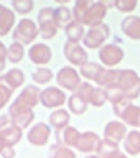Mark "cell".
<instances>
[{
    "label": "cell",
    "mask_w": 140,
    "mask_h": 158,
    "mask_svg": "<svg viewBox=\"0 0 140 158\" xmlns=\"http://www.w3.org/2000/svg\"><path fill=\"white\" fill-rule=\"evenodd\" d=\"M126 133V127L122 122L110 121L104 129V139L110 142L118 144L123 139Z\"/></svg>",
    "instance_id": "2e32d148"
},
{
    "label": "cell",
    "mask_w": 140,
    "mask_h": 158,
    "mask_svg": "<svg viewBox=\"0 0 140 158\" xmlns=\"http://www.w3.org/2000/svg\"><path fill=\"white\" fill-rule=\"evenodd\" d=\"M15 23V14L12 10L0 4V37L6 36Z\"/></svg>",
    "instance_id": "ac0fdd59"
},
{
    "label": "cell",
    "mask_w": 140,
    "mask_h": 158,
    "mask_svg": "<svg viewBox=\"0 0 140 158\" xmlns=\"http://www.w3.org/2000/svg\"><path fill=\"white\" fill-rule=\"evenodd\" d=\"M98 56L102 63L109 67H113V65L118 64L123 59L124 53L119 45L106 44L99 50Z\"/></svg>",
    "instance_id": "8fae6325"
},
{
    "label": "cell",
    "mask_w": 140,
    "mask_h": 158,
    "mask_svg": "<svg viewBox=\"0 0 140 158\" xmlns=\"http://www.w3.org/2000/svg\"><path fill=\"white\" fill-rule=\"evenodd\" d=\"M7 49L4 47V44L0 41V72L6 67V59Z\"/></svg>",
    "instance_id": "e575fe53"
},
{
    "label": "cell",
    "mask_w": 140,
    "mask_h": 158,
    "mask_svg": "<svg viewBox=\"0 0 140 158\" xmlns=\"http://www.w3.org/2000/svg\"><path fill=\"white\" fill-rule=\"evenodd\" d=\"M100 138L97 134L94 132L88 131L84 133L80 134L79 138L75 144V148L80 152L83 153H90V152H96L100 144Z\"/></svg>",
    "instance_id": "5bb4252c"
},
{
    "label": "cell",
    "mask_w": 140,
    "mask_h": 158,
    "mask_svg": "<svg viewBox=\"0 0 140 158\" xmlns=\"http://www.w3.org/2000/svg\"><path fill=\"white\" fill-rule=\"evenodd\" d=\"M63 52H64L65 58L73 64L83 65L85 62H88V54L78 42L68 40L64 44Z\"/></svg>",
    "instance_id": "7c38bea8"
},
{
    "label": "cell",
    "mask_w": 140,
    "mask_h": 158,
    "mask_svg": "<svg viewBox=\"0 0 140 158\" xmlns=\"http://www.w3.org/2000/svg\"><path fill=\"white\" fill-rule=\"evenodd\" d=\"M108 6L103 2H93V1H79L75 2L73 12L75 21L81 25L94 27L102 23V19L106 14Z\"/></svg>",
    "instance_id": "7a4b0ae2"
},
{
    "label": "cell",
    "mask_w": 140,
    "mask_h": 158,
    "mask_svg": "<svg viewBox=\"0 0 140 158\" xmlns=\"http://www.w3.org/2000/svg\"><path fill=\"white\" fill-rule=\"evenodd\" d=\"M51 135V129L44 122H38L30 130L27 135V138L33 146H44L47 144Z\"/></svg>",
    "instance_id": "4fadbf2b"
},
{
    "label": "cell",
    "mask_w": 140,
    "mask_h": 158,
    "mask_svg": "<svg viewBox=\"0 0 140 158\" xmlns=\"http://www.w3.org/2000/svg\"><path fill=\"white\" fill-rule=\"evenodd\" d=\"M12 6L18 14H29L34 7V2L31 0H14Z\"/></svg>",
    "instance_id": "1f68e13d"
},
{
    "label": "cell",
    "mask_w": 140,
    "mask_h": 158,
    "mask_svg": "<svg viewBox=\"0 0 140 158\" xmlns=\"http://www.w3.org/2000/svg\"><path fill=\"white\" fill-rule=\"evenodd\" d=\"M118 150H119L118 144L113 143V142H110V141H108V140L103 139L100 141V144H99L96 152L98 153V156L100 158H108L110 155L113 154L114 152L118 151Z\"/></svg>",
    "instance_id": "4dcf8cb0"
},
{
    "label": "cell",
    "mask_w": 140,
    "mask_h": 158,
    "mask_svg": "<svg viewBox=\"0 0 140 158\" xmlns=\"http://www.w3.org/2000/svg\"><path fill=\"white\" fill-rule=\"evenodd\" d=\"M124 150L130 155H137L140 153V132L131 131L124 140Z\"/></svg>",
    "instance_id": "ffe728a7"
},
{
    "label": "cell",
    "mask_w": 140,
    "mask_h": 158,
    "mask_svg": "<svg viewBox=\"0 0 140 158\" xmlns=\"http://www.w3.org/2000/svg\"><path fill=\"white\" fill-rule=\"evenodd\" d=\"M57 133V132H56ZM59 133H62L63 135V142L68 147H75L76 142H77L78 138H79L80 134L77 129L73 128V127H67L63 129L62 131H59Z\"/></svg>",
    "instance_id": "83f0119b"
},
{
    "label": "cell",
    "mask_w": 140,
    "mask_h": 158,
    "mask_svg": "<svg viewBox=\"0 0 140 158\" xmlns=\"http://www.w3.org/2000/svg\"><path fill=\"white\" fill-rule=\"evenodd\" d=\"M65 34L68 38V41L78 42L84 34L83 27L76 21H71L65 27Z\"/></svg>",
    "instance_id": "603a6c76"
},
{
    "label": "cell",
    "mask_w": 140,
    "mask_h": 158,
    "mask_svg": "<svg viewBox=\"0 0 140 158\" xmlns=\"http://www.w3.org/2000/svg\"><path fill=\"white\" fill-rule=\"evenodd\" d=\"M1 156L3 158H14L15 157V151L11 146H6L1 151Z\"/></svg>",
    "instance_id": "d590c367"
},
{
    "label": "cell",
    "mask_w": 140,
    "mask_h": 158,
    "mask_svg": "<svg viewBox=\"0 0 140 158\" xmlns=\"http://www.w3.org/2000/svg\"><path fill=\"white\" fill-rule=\"evenodd\" d=\"M29 57L36 64H47L52 59V51L44 43H37L29 50Z\"/></svg>",
    "instance_id": "9a60e30c"
},
{
    "label": "cell",
    "mask_w": 140,
    "mask_h": 158,
    "mask_svg": "<svg viewBox=\"0 0 140 158\" xmlns=\"http://www.w3.org/2000/svg\"><path fill=\"white\" fill-rule=\"evenodd\" d=\"M39 34L37 25L31 19H21L13 33V38L21 44H30L34 41Z\"/></svg>",
    "instance_id": "5b68a950"
},
{
    "label": "cell",
    "mask_w": 140,
    "mask_h": 158,
    "mask_svg": "<svg viewBox=\"0 0 140 158\" xmlns=\"http://www.w3.org/2000/svg\"><path fill=\"white\" fill-rule=\"evenodd\" d=\"M106 101L105 93L104 90L100 88H95L92 93L90 99H89V103H92L94 106H102Z\"/></svg>",
    "instance_id": "d6a6232c"
},
{
    "label": "cell",
    "mask_w": 140,
    "mask_h": 158,
    "mask_svg": "<svg viewBox=\"0 0 140 158\" xmlns=\"http://www.w3.org/2000/svg\"><path fill=\"white\" fill-rule=\"evenodd\" d=\"M7 85L12 88L13 91H15L17 88L22 85L24 82V75L19 69H12L4 75Z\"/></svg>",
    "instance_id": "7402d4cb"
},
{
    "label": "cell",
    "mask_w": 140,
    "mask_h": 158,
    "mask_svg": "<svg viewBox=\"0 0 140 158\" xmlns=\"http://www.w3.org/2000/svg\"><path fill=\"white\" fill-rule=\"evenodd\" d=\"M113 110L116 116L132 127H139L140 123V106H134L128 99L113 104Z\"/></svg>",
    "instance_id": "277c9868"
},
{
    "label": "cell",
    "mask_w": 140,
    "mask_h": 158,
    "mask_svg": "<svg viewBox=\"0 0 140 158\" xmlns=\"http://www.w3.org/2000/svg\"><path fill=\"white\" fill-rule=\"evenodd\" d=\"M110 35V29L105 23H100L91 27L83 37V44L89 49H97L105 41Z\"/></svg>",
    "instance_id": "ba28073f"
},
{
    "label": "cell",
    "mask_w": 140,
    "mask_h": 158,
    "mask_svg": "<svg viewBox=\"0 0 140 158\" xmlns=\"http://www.w3.org/2000/svg\"><path fill=\"white\" fill-rule=\"evenodd\" d=\"M54 18L57 29H63V27H67V25L71 22L72 15L68 7L60 6L54 10Z\"/></svg>",
    "instance_id": "44dd1931"
},
{
    "label": "cell",
    "mask_w": 140,
    "mask_h": 158,
    "mask_svg": "<svg viewBox=\"0 0 140 158\" xmlns=\"http://www.w3.org/2000/svg\"><path fill=\"white\" fill-rule=\"evenodd\" d=\"M65 101H67L65 94L55 86H49L44 89L40 94V102L47 109L63 106Z\"/></svg>",
    "instance_id": "30bf717a"
},
{
    "label": "cell",
    "mask_w": 140,
    "mask_h": 158,
    "mask_svg": "<svg viewBox=\"0 0 140 158\" xmlns=\"http://www.w3.org/2000/svg\"><path fill=\"white\" fill-rule=\"evenodd\" d=\"M24 56V48L21 43L19 42H13L7 49L6 58L12 63H18L22 60Z\"/></svg>",
    "instance_id": "d4e9b609"
},
{
    "label": "cell",
    "mask_w": 140,
    "mask_h": 158,
    "mask_svg": "<svg viewBox=\"0 0 140 158\" xmlns=\"http://www.w3.org/2000/svg\"><path fill=\"white\" fill-rule=\"evenodd\" d=\"M85 158H100L97 155H89V156H86Z\"/></svg>",
    "instance_id": "f35d334b"
},
{
    "label": "cell",
    "mask_w": 140,
    "mask_h": 158,
    "mask_svg": "<svg viewBox=\"0 0 140 158\" xmlns=\"http://www.w3.org/2000/svg\"><path fill=\"white\" fill-rule=\"evenodd\" d=\"M108 158H126V156L123 154V153H121V152L118 150V151L114 152L113 154L110 155V156H109Z\"/></svg>",
    "instance_id": "8d00e7d4"
},
{
    "label": "cell",
    "mask_w": 140,
    "mask_h": 158,
    "mask_svg": "<svg viewBox=\"0 0 140 158\" xmlns=\"http://www.w3.org/2000/svg\"><path fill=\"white\" fill-rule=\"evenodd\" d=\"M13 93H14V91L7 85L4 75L0 76V110L7 103Z\"/></svg>",
    "instance_id": "f1b7e54d"
},
{
    "label": "cell",
    "mask_w": 140,
    "mask_h": 158,
    "mask_svg": "<svg viewBox=\"0 0 140 158\" xmlns=\"http://www.w3.org/2000/svg\"><path fill=\"white\" fill-rule=\"evenodd\" d=\"M139 127H140V123H139Z\"/></svg>",
    "instance_id": "ab89813d"
},
{
    "label": "cell",
    "mask_w": 140,
    "mask_h": 158,
    "mask_svg": "<svg viewBox=\"0 0 140 158\" xmlns=\"http://www.w3.org/2000/svg\"><path fill=\"white\" fill-rule=\"evenodd\" d=\"M68 109L74 114H76V115L83 114L86 111V108H88V103L84 100H82L76 93L70 96V98L68 100Z\"/></svg>",
    "instance_id": "484cf974"
},
{
    "label": "cell",
    "mask_w": 140,
    "mask_h": 158,
    "mask_svg": "<svg viewBox=\"0 0 140 158\" xmlns=\"http://www.w3.org/2000/svg\"><path fill=\"white\" fill-rule=\"evenodd\" d=\"M32 78L33 80L36 83H39V85H45L49 81L52 80L53 78V72L49 69L45 68H39L36 69L34 72H32Z\"/></svg>",
    "instance_id": "4316f807"
},
{
    "label": "cell",
    "mask_w": 140,
    "mask_h": 158,
    "mask_svg": "<svg viewBox=\"0 0 140 158\" xmlns=\"http://www.w3.org/2000/svg\"><path fill=\"white\" fill-rule=\"evenodd\" d=\"M56 81L61 88L68 91H77L81 85L79 75L71 67H63L60 69L56 76Z\"/></svg>",
    "instance_id": "9c48e42d"
},
{
    "label": "cell",
    "mask_w": 140,
    "mask_h": 158,
    "mask_svg": "<svg viewBox=\"0 0 140 158\" xmlns=\"http://www.w3.org/2000/svg\"><path fill=\"white\" fill-rule=\"evenodd\" d=\"M47 158H76V156L75 153L70 148L62 146L61 143H57L51 147Z\"/></svg>",
    "instance_id": "cb8c5ba5"
},
{
    "label": "cell",
    "mask_w": 140,
    "mask_h": 158,
    "mask_svg": "<svg viewBox=\"0 0 140 158\" xmlns=\"http://www.w3.org/2000/svg\"><path fill=\"white\" fill-rule=\"evenodd\" d=\"M6 146H7V144H6V142L3 141V139L0 137V153H1V151H2V149H3L4 147Z\"/></svg>",
    "instance_id": "74e56055"
},
{
    "label": "cell",
    "mask_w": 140,
    "mask_h": 158,
    "mask_svg": "<svg viewBox=\"0 0 140 158\" xmlns=\"http://www.w3.org/2000/svg\"><path fill=\"white\" fill-rule=\"evenodd\" d=\"M22 132L6 115L0 116V137L7 146L13 147L21 139Z\"/></svg>",
    "instance_id": "52a82bcc"
},
{
    "label": "cell",
    "mask_w": 140,
    "mask_h": 158,
    "mask_svg": "<svg viewBox=\"0 0 140 158\" xmlns=\"http://www.w3.org/2000/svg\"><path fill=\"white\" fill-rule=\"evenodd\" d=\"M101 69H102V67L95 62H85L84 64L80 67V73L85 79L94 80Z\"/></svg>",
    "instance_id": "f546056e"
},
{
    "label": "cell",
    "mask_w": 140,
    "mask_h": 158,
    "mask_svg": "<svg viewBox=\"0 0 140 158\" xmlns=\"http://www.w3.org/2000/svg\"><path fill=\"white\" fill-rule=\"evenodd\" d=\"M128 100L136 99L140 94V78L133 70H120L116 85Z\"/></svg>",
    "instance_id": "3957f363"
},
{
    "label": "cell",
    "mask_w": 140,
    "mask_h": 158,
    "mask_svg": "<svg viewBox=\"0 0 140 158\" xmlns=\"http://www.w3.org/2000/svg\"><path fill=\"white\" fill-rule=\"evenodd\" d=\"M49 121L56 129V132L62 131L63 129L67 128V124L70 121V114L63 109L56 110L50 115Z\"/></svg>",
    "instance_id": "d6986e66"
},
{
    "label": "cell",
    "mask_w": 140,
    "mask_h": 158,
    "mask_svg": "<svg viewBox=\"0 0 140 158\" xmlns=\"http://www.w3.org/2000/svg\"><path fill=\"white\" fill-rule=\"evenodd\" d=\"M37 20L41 37L43 39H52L58 30L54 18V10L51 7H43L39 11Z\"/></svg>",
    "instance_id": "8992f818"
},
{
    "label": "cell",
    "mask_w": 140,
    "mask_h": 158,
    "mask_svg": "<svg viewBox=\"0 0 140 158\" xmlns=\"http://www.w3.org/2000/svg\"><path fill=\"white\" fill-rule=\"evenodd\" d=\"M114 3L119 11L123 13L134 11L137 6V1H134V0H117Z\"/></svg>",
    "instance_id": "836d02e7"
},
{
    "label": "cell",
    "mask_w": 140,
    "mask_h": 158,
    "mask_svg": "<svg viewBox=\"0 0 140 158\" xmlns=\"http://www.w3.org/2000/svg\"><path fill=\"white\" fill-rule=\"evenodd\" d=\"M121 30L131 39H140V17L128 16L121 22Z\"/></svg>",
    "instance_id": "e0dca14e"
},
{
    "label": "cell",
    "mask_w": 140,
    "mask_h": 158,
    "mask_svg": "<svg viewBox=\"0 0 140 158\" xmlns=\"http://www.w3.org/2000/svg\"><path fill=\"white\" fill-rule=\"evenodd\" d=\"M41 91L38 86L27 85L9 108V116L20 129H25L34 120L33 108L40 101Z\"/></svg>",
    "instance_id": "6da1fadb"
}]
</instances>
